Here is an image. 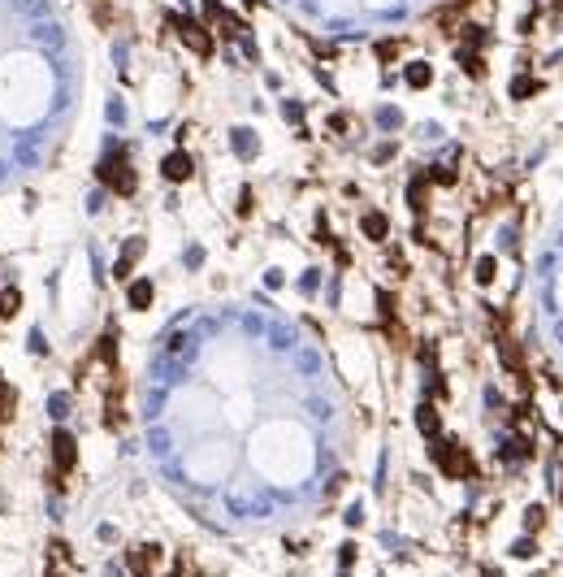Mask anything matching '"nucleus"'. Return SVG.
Segmentation results:
<instances>
[{
	"label": "nucleus",
	"instance_id": "17",
	"mask_svg": "<svg viewBox=\"0 0 563 577\" xmlns=\"http://www.w3.org/2000/svg\"><path fill=\"white\" fill-rule=\"evenodd\" d=\"M477 282H481V287L494 282V256H481V260H477Z\"/></svg>",
	"mask_w": 563,
	"mask_h": 577
},
{
	"label": "nucleus",
	"instance_id": "19",
	"mask_svg": "<svg viewBox=\"0 0 563 577\" xmlns=\"http://www.w3.org/2000/svg\"><path fill=\"white\" fill-rule=\"evenodd\" d=\"M48 408H52V417H66V412H70V395H52Z\"/></svg>",
	"mask_w": 563,
	"mask_h": 577
},
{
	"label": "nucleus",
	"instance_id": "15",
	"mask_svg": "<svg viewBox=\"0 0 563 577\" xmlns=\"http://www.w3.org/2000/svg\"><path fill=\"white\" fill-rule=\"evenodd\" d=\"M9 417H14V391L0 382V422H9Z\"/></svg>",
	"mask_w": 563,
	"mask_h": 577
},
{
	"label": "nucleus",
	"instance_id": "5",
	"mask_svg": "<svg viewBox=\"0 0 563 577\" xmlns=\"http://www.w3.org/2000/svg\"><path fill=\"white\" fill-rule=\"evenodd\" d=\"M139 256H143V239H130V243L122 247V256H118V265H113V274H118V278H130V270H135Z\"/></svg>",
	"mask_w": 563,
	"mask_h": 577
},
{
	"label": "nucleus",
	"instance_id": "24",
	"mask_svg": "<svg viewBox=\"0 0 563 577\" xmlns=\"http://www.w3.org/2000/svg\"><path fill=\"white\" fill-rule=\"evenodd\" d=\"M360 521H364V512H360V504H351V508H347V526L356 530V526H360Z\"/></svg>",
	"mask_w": 563,
	"mask_h": 577
},
{
	"label": "nucleus",
	"instance_id": "7",
	"mask_svg": "<svg viewBox=\"0 0 563 577\" xmlns=\"http://www.w3.org/2000/svg\"><path fill=\"white\" fill-rule=\"evenodd\" d=\"M360 226H364V235H368L373 243H381V239L390 235V222H386V213H364V222H360Z\"/></svg>",
	"mask_w": 563,
	"mask_h": 577
},
{
	"label": "nucleus",
	"instance_id": "26",
	"mask_svg": "<svg viewBox=\"0 0 563 577\" xmlns=\"http://www.w3.org/2000/svg\"><path fill=\"white\" fill-rule=\"evenodd\" d=\"M554 339H559V343H563V322H559V326H554Z\"/></svg>",
	"mask_w": 563,
	"mask_h": 577
},
{
	"label": "nucleus",
	"instance_id": "18",
	"mask_svg": "<svg viewBox=\"0 0 563 577\" xmlns=\"http://www.w3.org/2000/svg\"><path fill=\"white\" fill-rule=\"evenodd\" d=\"M282 113H286L291 126H299V122H304V104H299V100H286V104H282Z\"/></svg>",
	"mask_w": 563,
	"mask_h": 577
},
{
	"label": "nucleus",
	"instance_id": "2",
	"mask_svg": "<svg viewBox=\"0 0 563 577\" xmlns=\"http://www.w3.org/2000/svg\"><path fill=\"white\" fill-rule=\"evenodd\" d=\"M52 464H56V474H74V464H78V443L70 430H52Z\"/></svg>",
	"mask_w": 563,
	"mask_h": 577
},
{
	"label": "nucleus",
	"instance_id": "4",
	"mask_svg": "<svg viewBox=\"0 0 563 577\" xmlns=\"http://www.w3.org/2000/svg\"><path fill=\"white\" fill-rule=\"evenodd\" d=\"M160 174H165L169 183H187V178L195 174V165H191V156H187V152H169L165 161H160Z\"/></svg>",
	"mask_w": 563,
	"mask_h": 577
},
{
	"label": "nucleus",
	"instance_id": "22",
	"mask_svg": "<svg viewBox=\"0 0 563 577\" xmlns=\"http://www.w3.org/2000/svg\"><path fill=\"white\" fill-rule=\"evenodd\" d=\"M390 156H394V143H381V148L373 152V161H377V165H386V161H390Z\"/></svg>",
	"mask_w": 563,
	"mask_h": 577
},
{
	"label": "nucleus",
	"instance_id": "25",
	"mask_svg": "<svg viewBox=\"0 0 563 577\" xmlns=\"http://www.w3.org/2000/svg\"><path fill=\"white\" fill-rule=\"evenodd\" d=\"M200 260H204V252H200V247H187V265H191V270L200 265Z\"/></svg>",
	"mask_w": 563,
	"mask_h": 577
},
{
	"label": "nucleus",
	"instance_id": "13",
	"mask_svg": "<svg viewBox=\"0 0 563 577\" xmlns=\"http://www.w3.org/2000/svg\"><path fill=\"white\" fill-rule=\"evenodd\" d=\"M533 91H537V83H533V78H512V96H516V100H529Z\"/></svg>",
	"mask_w": 563,
	"mask_h": 577
},
{
	"label": "nucleus",
	"instance_id": "12",
	"mask_svg": "<svg viewBox=\"0 0 563 577\" xmlns=\"http://www.w3.org/2000/svg\"><path fill=\"white\" fill-rule=\"evenodd\" d=\"M377 126H381V131H399V126H403V113L390 109V104H381V109H377Z\"/></svg>",
	"mask_w": 563,
	"mask_h": 577
},
{
	"label": "nucleus",
	"instance_id": "16",
	"mask_svg": "<svg viewBox=\"0 0 563 577\" xmlns=\"http://www.w3.org/2000/svg\"><path fill=\"white\" fill-rule=\"evenodd\" d=\"M460 66L468 74H481V61H477V48H460Z\"/></svg>",
	"mask_w": 563,
	"mask_h": 577
},
{
	"label": "nucleus",
	"instance_id": "6",
	"mask_svg": "<svg viewBox=\"0 0 563 577\" xmlns=\"http://www.w3.org/2000/svg\"><path fill=\"white\" fill-rule=\"evenodd\" d=\"M230 143H234V152L243 156V161H252V156H256V148H260V143H256V135H252L247 126H234V135H230Z\"/></svg>",
	"mask_w": 563,
	"mask_h": 577
},
{
	"label": "nucleus",
	"instance_id": "10",
	"mask_svg": "<svg viewBox=\"0 0 563 577\" xmlns=\"http://www.w3.org/2000/svg\"><path fill=\"white\" fill-rule=\"evenodd\" d=\"M126 300H130V308H139V312H143V308L152 304V282H148V278L130 282V295H126Z\"/></svg>",
	"mask_w": 563,
	"mask_h": 577
},
{
	"label": "nucleus",
	"instance_id": "3",
	"mask_svg": "<svg viewBox=\"0 0 563 577\" xmlns=\"http://www.w3.org/2000/svg\"><path fill=\"white\" fill-rule=\"evenodd\" d=\"M169 22H174V26H178V35H182V44H187L191 52H200V57H208V52H212V39H208V31H204V26H195V22H187V18H169Z\"/></svg>",
	"mask_w": 563,
	"mask_h": 577
},
{
	"label": "nucleus",
	"instance_id": "14",
	"mask_svg": "<svg viewBox=\"0 0 563 577\" xmlns=\"http://www.w3.org/2000/svg\"><path fill=\"white\" fill-rule=\"evenodd\" d=\"M512 556H520V560H529V556H537V543H533V538L525 534V538H516V543H512Z\"/></svg>",
	"mask_w": 563,
	"mask_h": 577
},
{
	"label": "nucleus",
	"instance_id": "21",
	"mask_svg": "<svg viewBox=\"0 0 563 577\" xmlns=\"http://www.w3.org/2000/svg\"><path fill=\"white\" fill-rule=\"evenodd\" d=\"M377 52H381V61H394V52H399V44H394V39H386V44H377Z\"/></svg>",
	"mask_w": 563,
	"mask_h": 577
},
{
	"label": "nucleus",
	"instance_id": "8",
	"mask_svg": "<svg viewBox=\"0 0 563 577\" xmlns=\"http://www.w3.org/2000/svg\"><path fill=\"white\" fill-rule=\"evenodd\" d=\"M416 426H420L425 439H438V412H433V404H420L416 408Z\"/></svg>",
	"mask_w": 563,
	"mask_h": 577
},
{
	"label": "nucleus",
	"instance_id": "20",
	"mask_svg": "<svg viewBox=\"0 0 563 577\" xmlns=\"http://www.w3.org/2000/svg\"><path fill=\"white\" fill-rule=\"evenodd\" d=\"M316 282H321V274H316V270H308V274L299 278V291H316Z\"/></svg>",
	"mask_w": 563,
	"mask_h": 577
},
{
	"label": "nucleus",
	"instance_id": "9",
	"mask_svg": "<svg viewBox=\"0 0 563 577\" xmlns=\"http://www.w3.org/2000/svg\"><path fill=\"white\" fill-rule=\"evenodd\" d=\"M403 78H408V87H429V83H433V70H429L425 61H412V66L403 70Z\"/></svg>",
	"mask_w": 563,
	"mask_h": 577
},
{
	"label": "nucleus",
	"instance_id": "11",
	"mask_svg": "<svg viewBox=\"0 0 563 577\" xmlns=\"http://www.w3.org/2000/svg\"><path fill=\"white\" fill-rule=\"evenodd\" d=\"M18 304H22V291H18V287H9V291H0V322H9L14 312H18Z\"/></svg>",
	"mask_w": 563,
	"mask_h": 577
},
{
	"label": "nucleus",
	"instance_id": "1",
	"mask_svg": "<svg viewBox=\"0 0 563 577\" xmlns=\"http://www.w3.org/2000/svg\"><path fill=\"white\" fill-rule=\"evenodd\" d=\"M95 174H100V183H108L118 195H130L135 191V170L126 165V152H118V148H113L104 161L95 165Z\"/></svg>",
	"mask_w": 563,
	"mask_h": 577
},
{
	"label": "nucleus",
	"instance_id": "23",
	"mask_svg": "<svg viewBox=\"0 0 563 577\" xmlns=\"http://www.w3.org/2000/svg\"><path fill=\"white\" fill-rule=\"evenodd\" d=\"M525 526H529V530H537V526H542V508H537V504L525 512Z\"/></svg>",
	"mask_w": 563,
	"mask_h": 577
}]
</instances>
